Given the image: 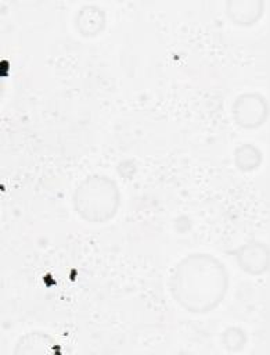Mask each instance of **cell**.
I'll return each mask as SVG.
<instances>
[{"instance_id":"cell-1","label":"cell","mask_w":270,"mask_h":355,"mask_svg":"<svg viewBox=\"0 0 270 355\" xmlns=\"http://www.w3.org/2000/svg\"><path fill=\"white\" fill-rule=\"evenodd\" d=\"M224 262L209 252H190L180 258L168 279L174 302L190 313H208L217 308L228 290Z\"/></svg>"},{"instance_id":"cell-2","label":"cell","mask_w":270,"mask_h":355,"mask_svg":"<svg viewBox=\"0 0 270 355\" xmlns=\"http://www.w3.org/2000/svg\"><path fill=\"white\" fill-rule=\"evenodd\" d=\"M120 189L105 173H90L75 186L71 204L75 214L89 223H107L119 211Z\"/></svg>"},{"instance_id":"cell-3","label":"cell","mask_w":270,"mask_h":355,"mask_svg":"<svg viewBox=\"0 0 270 355\" xmlns=\"http://www.w3.org/2000/svg\"><path fill=\"white\" fill-rule=\"evenodd\" d=\"M231 116L244 129H256L269 118L267 98L255 90L240 93L231 103Z\"/></svg>"},{"instance_id":"cell-4","label":"cell","mask_w":270,"mask_h":355,"mask_svg":"<svg viewBox=\"0 0 270 355\" xmlns=\"http://www.w3.org/2000/svg\"><path fill=\"white\" fill-rule=\"evenodd\" d=\"M230 254L234 257L238 268L251 276H260L269 270L270 250L266 241H245L231 250Z\"/></svg>"},{"instance_id":"cell-5","label":"cell","mask_w":270,"mask_h":355,"mask_svg":"<svg viewBox=\"0 0 270 355\" xmlns=\"http://www.w3.org/2000/svg\"><path fill=\"white\" fill-rule=\"evenodd\" d=\"M107 24L105 10L97 3H83L78 7L73 15L76 31L86 37H93L101 33Z\"/></svg>"},{"instance_id":"cell-6","label":"cell","mask_w":270,"mask_h":355,"mask_svg":"<svg viewBox=\"0 0 270 355\" xmlns=\"http://www.w3.org/2000/svg\"><path fill=\"white\" fill-rule=\"evenodd\" d=\"M226 15L233 24L240 26H251L256 24L263 15V0H226Z\"/></svg>"},{"instance_id":"cell-7","label":"cell","mask_w":270,"mask_h":355,"mask_svg":"<svg viewBox=\"0 0 270 355\" xmlns=\"http://www.w3.org/2000/svg\"><path fill=\"white\" fill-rule=\"evenodd\" d=\"M57 347L55 340L44 331L32 330L22 334L12 352L14 354H47L51 352Z\"/></svg>"},{"instance_id":"cell-8","label":"cell","mask_w":270,"mask_h":355,"mask_svg":"<svg viewBox=\"0 0 270 355\" xmlns=\"http://www.w3.org/2000/svg\"><path fill=\"white\" fill-rule=\"evenodd\" d=\"M233 159L237 169L242 172H251L260 166L263 161V153L251 141L240 143L233 151Z\"/></svg>"},{"instance_id":"cell-9","label":"cell","mask_w":270,"mask_h":355,"mask_svg":"<svg viewBox=\"0 0 270 355\" xmlns=\"http://www.w3.org/2000/svg\"><path fill=\"white\" fill-rule=\"evenodd\" d=\"M248 341L245 331L240 327H228L222 333V343L227 351H241Z\"/></svg>"}]
</instances>
